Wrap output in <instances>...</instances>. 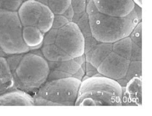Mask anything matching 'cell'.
Instances as JSON below:
<instances>
[{"label":"cell","instance_id":"obj_1","mask_svg":"<svg viewBox=\"0 0 152 116\" xmlns=\"http://www.w3.org/2000/svg\"><path fill=\"white\" fill-rule=\"evenodd\" d=\"M6 59L12 74L15 89L33 96L47 81L50 67L40 49L8 55Z\"/></svg>","mask_w":152,"mask_h":116},{"label":"cell","instance_id":"obj_2","mask_svg":"<svg viewBox=\"0 0 152 116\" xmlns=\"http://www.w3.org/2000/svg\"><path fill=\"white\" fill-rule=\"evenodd\" d=\"M122 87L98 73L81 82L75 106H122Z\"/></svg>","mask_w":152,"mask_h":116},{"label":"cell","instance_id":"obj_3","mask_svg":"<svg viewBox=\"0 0 152 116\" xmlns=\"http://www.w3.org/2000/svg\"><path fill=\"white\" fill-rule=\"evenodd\" d=\"M92 35L100 42L114 43L129 37L141 22L134 10L125 17H114L98 12L89 16Z\"/></svg>","mask_w":152,"mask_h":116},{"label":"cell","instance_id":"obj_4","mask_svg":"<svg viewBox=\"0 0 152 116\" xmlns=\"http://www.w3.org/2000/svg\"><path fill=\"white\" fill-rule=\"evenodd\" d=\"M81 82L73 77L46 81L33 95L35 106H75Z\"/></svg>","mask_w":152,"mask_h":116},{"label":"cell","instance_id":"obj_5","mask_svg":"<svg viewBox=\"0 0 152 116\" xmlns=\"http://www.w3.org/2000/svg\"><path fill=\"white\" fill-rule=\"evenodd\" d=\"M22 30L18 12L0 9V47L7 55L30 51L23 41Z\"/></svg>","mask_w":152,"mask_h":116},{"label":"cell","instance_id":"obj_6","mask_svg":"<svg viewBox=\"0 0 152 116\" xmlns=\"http://www.w3.org/2000/svg\"><path fill=\"white\" fill-rule=\"evenodd\" d=\"M18 13L23 26L37 27L44 34L52 28L54 14L48 7L35 0L23 1Z\"/></svg>","mask_w":152,"mask_h":116},{"label":"cell","instance_id":"obj_7","mask_svg":"<svg viewBox=\"0 0 152 116\" xmlns=\"http://www.w3.org/2000/svg\"><path fill=\"white\" fill-rule=\"evenodd\" d=\"M84 41L77 24L69 22L58 30L55 44L73 58L84 54Z\"/></svg>","mask_w":152,"mask_h":116},{"label":"cell","instance_id":"obj_8","mask_svg":"<svg viewBox=\"0 0 152 116\" xmlns=\"http://www.w3.org/2000/svg\"><path fill=\"white\" fill-rule=\"evenodd\" d=\"M130 62L129 59L112 51L99 64L97 69L103 77L117 81L125 77Z\"/></svg>","mask_w":152,"mask_h":116},{"label":"cell","instance_id":"obj_9","mask_svg":"<svg viewBox=\"0 0 152 116\" xmlns=\"http://www.w3.org/2000/svg\"><path fill=\"white\" fill-rule=\"evenodd\" d=\"M99 13L114 17H125L133 11V0H93Z\"/></svg>","mask_w":152,"mask_h":116},{"label":"cell","instance_id":"obj_10","mask_svg":"<svg viewBox=\"0 0 152 116\" xmlns=\"http://www.w3.org/2000/svg\"><path fill=\"white\" fill-rule=\"evenodd\" d=\"M122 106L142 105V77H135L122 87Z\"/></svg>","mask_w":152,"mask_h":116},{"label":"cell","instance_id":"obj_11","mask_svg":"<svg viewBox=\"0 0 152 116\" xmlns=\"http://www.w3.org/2000/svg\"><path fill=\"white\" fill-rule=\"evenodd\" d=\"M0 106H35L34 96L15 89L0 95Z\"/></svg>","mask_w":152,"mask_h":116},{"label":"cell","instance_id":"obj_12","mask_svg":"<svg viewBox=\"0 0 152 116\" xmlns=\"http://www.w3.org/2000/svg\"><path fill=\"white\" fill-rule=\"evenodd\" d=\"M113 51V43L100 42L85 55L86 61L98 68L108 55Z\"/></svg>","mask_w":152,"mask_h":116},{"label":"cell","instance_id":"obj_13","mask_svg":"<svg viewBox=\"0 0 152 116\" xmlns=\"http://www.w3.org/2000/svg\"><path fill=\"white\" fill-rule=\"evenodd\" d=\"M22 37L24 42L30 50H35L42 47L45 34L37 27L23 26Z\"/></svg>","mask_w":152,"mask_h":116},{"label":"cell","instance_id":"obj_14","mask_svg":"<svg viewBox=\"0 0 152 116\" xmlns=\"http://www.w3.org/2000/svg\"><path fill=\"white\" fill-rule=\"evenodd\" d=\"M15 89L14 79L6 57L0 56V95Z\"/></svg>","mask_w":152,"mask_h":116},{"label":"cell","instance_id":"obj_15","mask_svg":"<svg viewBox=\"0 0 152 116\" xmlns=\"http://www.w3.org/2000/svg\"><path fill=\"white\" fill-rule=\"evenodd\" d=\"M40 50L42 56L48 62H64L72 58L55 44L42 45Z\"/></svg>","mask_w":152,"mask_h":116},{"label":"cell","instance_id":"obj_16","mask_svg":"<svg viewBox=\"0 0 152 116\" xmlns=\"http://www.w3.org/2000/svg\"><path fill=\"white\" fill-rule=\"evenodd\" d=\"M50 70H58L73 77L78 71L81 66L77 63L74 58L64 62H48Z\"/></svg>","mask_w":152,"mask_h":116},{"label":"cell","instance_id":"obj_17","mask_svg":"<svg viewBox=\"0 0 152 116\" xmlns=\"http://www.w3.org/2000/svg\"><path fill=\"white\" fill-rule=\"evenodd\" d=\"M132 43L129 36L119 39L113 43V51L121 57L130 60Z\"/></svg>","mask_w":152,"mask_h":116},{"label":"cell","instance_id":"obj_18","mask_svg":"<svg viewBox=\"0 0 152 116\" xmlns=\"http://www.w3.org/2000/svg\"><path fill=\"white\" fill-rule=\"evenodd\" d=\"M71 5V0H48V7L54 15L62 14Z\"/></svg>","mask_w":152,"mask_h":116},{"label":"cell","instance_id":"obj_19","mask_svg":"<svg viewBox=\"0 0 152 116\" xmlns=\"http://www.w3.org/2000/svg\"><path fill=\"white\" fill-rule=\"evenodd\" d=\"M142 77V61H130L125 78L129 81L135 77Z\"/></svg>","mask_w":152,"mask_h":116},{"label":"cell","instance_id":"obj_20","mask_svg":"<svg viewBox=\"0 0 152 116\" xmlns=\"http://www.w3.org/2000/svg\"><path fill=\"white\" fill-rule=\"evenodd\" d=\"M85 38L92 35L89 15L86 12L76 23Z\"/></svg>","mask_w":152,"mask_h":116},{"label":"cell","instance_id":"obj_21","mask_svg":"<svg viewBox=\"0 0 152 116\" xmlns=\"http://www.w3.org/2000/svg\"><path fill=\"white\" fill-rule=\"evenodd\" d=\"M23 3V0H0V9L18 12Z\"/></svg>","mask_w":152,"mask_h":116},{"label":"cell","instance_id":"obj_22","mask_svg":"<svg viewBox=\"0 0 152 116\" xmlns=\"http://www.w3.org/2000/svg\"><path fill=\"white\" fill-rule=\"evenodd\" d=\"M129 37L133 43L142 47V21L139 22L134 27Z\"/></svg>","mask_w":152,"mask_h":116},{"label":"cell","instance_id":"obj_23","mask_svg":"<svg viewBox=\"0 0 152 116\" xmlns=\"http://www.w3.org/2000/svg\"><path fill=\"white\" fill-rule=\"evenodd\" d=\"M71 5L75 14H85L87 0H71Z\"/></svg>","mask_w":152,"mask_h":116},{"label":"cell","instance_id":"obj_24","mask_svg":"<svg viewBox=\"0 0 152 116\" xmlns=\"http://www.w3.org/2000/svg\"><path fill=\"white\" fill-rule=\"evenodd\" d=\"M57 29H54L51 28L48 31H47L46 34H45L42 45H49L55 44L56 39H57Z\"/></svg>","mask_w":152,"mask_h":116},{"label":"cell","instance_id":"obj_25","mask_svg":"<svg viewBox=\"0 0 152 116\" xmlns=\"http://www.w3.org/2000/svg\"><path fill=\"white\" fill-rule=\"evenodd\" d=\"M70 22L66 17L64 16L62 14L54 15V18L53 21V25H52V28L60 29L62 27L65 26L66 24Z\"/></svg>","mask_w":152,"mask_h":116},{"label":"cell","instance_id":"obj_26","mask_svg":"<svg viewBox=\"0 0 152 116\" xmlns=\"http://www.w3.org/2000/svg\"><path fill=\"white\" fill-rule=\"evenodd\" d=\"M130 61H142V47L132 43Z\"/></svg>","mask_w":152,"mask_h":116},{"label":"cell","instance_id":"obj_27","mask_svg":"<svg viewBox=\"0 0 152 116\" xmlns=\"http://www.w3.org/2000/svg\"><path fill=\"white\" fill-rule=\"evenodd\" d=\"M99 42L98 41L93 35L86 37L84 41V54L88 53L95 46H96Z\"/></svg>","mask_w":152,"mask_h":116},{"label":"cell","instance_id":"obj_28","mask_svg":"<svg viewBox=\"0 0 152 116\" xmlns=\"http://www.w3.org/2000/svg\"><path fill=\"white\" fill-rule=\"evenodd\" d=\"M86 75L88 78L95 77L99 73L96 67H95L94 66L91 64V63L86 62V69H85Z\"/></svg>","mask_w":152,"mask_h":116},{"label":"cell","instance_id":"obj_29","mask_svg":"<svg viewBox=\"0 0 152 116\" xmlns=\"http://www.w3.org/2000/svg\"><path fill=\"white\" fill-rule=\"evenodd\" d=\"M86 12L88 15H89V16H91V15H94L96 14H97L98 12H99L96 7L95 5L93 0H90L89 2L87 3Z\"/></svg>","mask_w":152,"mask_h":116},{"label":"cell","instance_id":"obj_30","mask_svg":"<svg viewBox=\"0 0 152 116\" xmlns=\"http://www.w3.org/2000/svg\"><path fill=\"white\" fill-rule=\"evenodd\" d=\"M62 15L64 17H66L68 20H69L70 22H72V21H73V18L74 17V15H75V12H74V10L73 9V7H72L71 5L67 8V10L62 14Z\"/></svg>","mask_w":152,"mask_h":116},{"label":"cell","instance_id":"obj_31","mask_svg":"<svg viewBox=\"0 0 152 116\" xmlns=\"http://www.w3.org/2000/svg\"><path fill=\"white\" fill-rule=\"evenodd\" d=\"M85 75H86L85 69H83V67H81L80 68V69H78V71L77 72V73H76L75 74L73 75V77H72L75 78H77V79L79 80L82 81L83 78V77H84Z\"/></svg>","mask_w":152,"mask_h":116},{"label":"cell","instance_id":"obj_32","mask_svg":"<svg viewBox=\"0 0 152 116\" xmlns=\"http://www.w3.org/2000/svg\"><path fill=\"white\" fill-rule=\"evenodd\" d=\"M134 10L135 12L136 15L140 21H142V7H140L137 5L135 4V6L134 8Z\"/></svg>","mask_w":152,"mask_h":116},{"label":"cell","instance_id":"obj_33","mask_svg":"<svg viewBox=\"0 0 152 116\" xmlns=\"http://www.w3.org/2000/svg\"><path fill=\"white\" fill-rule=\"evenodd\" d=\"M75 61L77 62V63H78V64L80 66H81L83 64V63H86V57H85V55L83 54L81 56H79V57H75V58H73Z\"/></svg>","mask_w":152,"mask_h":116},{"label":"cell","instance_id":"obj_34","mask_svg":"<svg viewBox=\"0 0 152 116\" xmlns=\"http://www.w3.org/2000/svg\"><path fill=\"white\" fill-rule=\"evenodd\" d=\"M128 81L125 78H121L117 80V82L119 84V85L121 86V87H125L128 83Z\"/></svg>","mask_w":152,"mask_h":116},{"label":"cell","instance_id":"obj_35","mask_svg":"<svg viewBox=\"0 0 152 116\" xmlns=\"http://www.w3.org/2000/svg\"><path fill=\"white\" fill-rule=\"evenodd\" d=\"M83 14H75L74 17L73 18V21H72V22H73L75 23H77L78 20L80 19V18L82 16Z\"/></svg>","mask_w":152,"mask_h":116},{"label":"cell","instance_id":"obj_36","mask_svg":"<svg viewBox=\"0 0 152 116\" xmlns=\"http://www.w3.org/2000/svg\"><path fill=\"white\" fill-rule=\"evenodd\" d=\"M133 1H134L135 4H136V5H137L140 7H142V0H133Z\"/></svg>","mask_w":152,"mask_h":116},{"label":"cell","instance_id":"obj_37","mask_svg":"<svg viewBox=\"0 0 152 116\" xmlns=\"http://www.w3.org/2000/svg\"><path fill=\"white\" fill-rule=\"evenodd\" d=\"M35 1L41 3L43 4V5H45L47 6L48 5V0H35Z\"/></svg>","mask_w":152,"mask_h":116},{"label":"cell","instance_id":"obj_38","mask_svg":"<svg viewBox=\"0 0 152 116\" xmlns=\"http://www.w3.org/2000/svg\"><path fill=\"white\" fill-rule=\"evenodd\" d=\"M0 56H1V57H7V55L5 53V52H4L3 50H2V49L1 48V47H0Z\"/></svg>","mask_w":152,"mask_h":116},{"label":"cell","instance_id":"obj_39","mask_svg":"<svg viewBox=\"0 0 152 116\" xmlns=\"http://www.w3.org/2000/svg\"><path fill=\"white\" fill-rule=\"evenodd\" d=\"M89 1H90V0H87V2H89Z\"/></svg>","mask_w":152,"mask_h":116},{"label":"cell","instance_id":"obj_40","mask_svg":"<svg viewBox=\"0 0 152 116\" xmlns=\"http://www.w3.org/2000/svg\"><path fill=\"white\" fill-rule=\"evenodd\" d=\"M23 1H26V0H23Z\"/></svg>","mask_w":152,"mask_h":116}]
</instances>
